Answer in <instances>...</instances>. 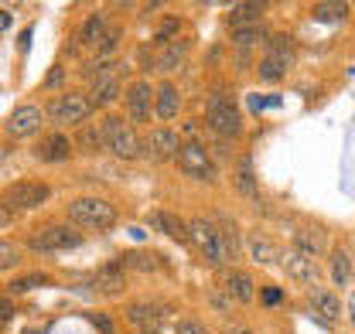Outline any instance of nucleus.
<instances>
[{
	"label": "nucleus",
	"instance_id": "nucleus-1",
	"mask_svg": "<svg viewBox=\"0 0 355 334\" xmlns=\"http://www.w3.org/2000/svg\"><path fill=\"white\" fill-rule=\"evenodd\" d=\"M188 239L198 246L202 259L209 266H225L236 259L239 252V239H236V225H216V222H205V218H195L188 225Z\"/></svg>",
	"mask_w": 355,
	"mask_h": 334
},
{
	"label": "nucleus",
	"instance_id": "nucleus-2",
	"mask_svg": "<svg viewBox=\"0 0 355 334\" xmlns=\"http://www.w3.org/2000/svg\"><path fill=\"white\" fill-rule=\"evenodd\" d=\"M99 130H103V143H106L120 161H133V157L140 154V140H137L133 126L123 123V116H106Z\"/></svg>",
	"mask_w": 355,
	"mask_h": 334
},
{
	"label": "nucleus",
	"instance_id": "nucleus-3",
	"mask_svg": "<svg viewBox=\"0 0 355 334\" xmlns=\"http://www.w3.org/2000/svg\"><path fill=\"white\" fill-rule=\"evenodd\" d=\"M69 218L83 229H110L116 222V209L103 198H76L69 205Z\"/></svg>",
	"mask_w": 355,
	"mask_h": 334
},
{
	"label": "nucleus",
	"instance_id": "nucleus-4",
	"mask_svg": "<svg viewBox=\"0 0 355 334\" xmlns=\"http://www.w3.org/2000/svg\"><path fill=\"white\" fill-rule=\"evenodd\" d=\"M89 113H92V103H89V96H83V92H62L48 106V120L55 126H79L89 120Z\"/></svg>",
	"mask_w": 355,
	"mask_h": 334
},
{
	"label": "nucleus",
	"instance_id": "nucleus-5",
	"mask_svg": "<svg viewBox=\"0 0 355 334\" xmlns=\"http://www.w3.org/2000/svg\"><path fill=\"white\" fill-rule=\"evenodd\" d=\"M178 167H181V174H188L195 181H216V164H212L209 150L195 140L178 147Z\"/></svg>",
	"mask_w": 355,
	"mask_h": 334
},
{
	"label": "nucleus",
	"instance_id": "nucleus-6",
	"mask_svg": "<svg viewBox=\"0 0 355 334\" xmlns=\"http://www.w3.org/2000/svg\"><path fill=\"white\" fill-rule=\"evenodd\" d=\"M7 209L14 211H31V209H42L44 202L51 198V188L42 184V181H17V184H10L7 188Z\"/></svg>",
	"mask_w": 355,
	"mask_h": 334
},
{
	"label": "nucleus",
	"instance_id": "nucleus-7",
	"mask_svg": "<svg viewBox=\"0 0 355 334\" xmlns=\"http://www.w3.org/2000/svg\"><path fill=\"white\" fill-rule=\"evenodd\" d=\"M28 246L35 252H62V249L83 246V236H79L76 229H69V225H48V229H42L38 236L28 239Z\"/></svg>",
	"mask_w": 355,
	"mask_h": 334
},
{
	"label": "nucleus",
	"instance_id": "nucleus-8",
	"mask_svg": "<svg viewBox=\"0 0 355 334\" xmlns=\"http://www.w3.org/2000/svg\"><path fill=\"white\" fill-rule=\"evenodd\" d=\"M209 126L219 133V137H236L243 130V120H239V109L232 106V99L225 96H212L209 99Z\"/></svg>",
	"mask_w": 355,
	"mask_h": 334
},
{
	"label": "nucleus",
	"instance_id": "nucleus-9",
	"mask_svg": "<svg viewBox=\"0 0 355 334\" xmlns=\"http://www.w3.org/2000/svg\"><path fill=\"white\" fill-rule=\"evenodd\" d=\"M280 266L287 270V276H291L294 283H304V287H314L318 276H321L318 263H314L311 256H304V252H297V249L280 252Z\"/></svg>",
	"mask_w": 355,
	"mask_h": 334
},
{
	"label": "nucleus",
	"instance_id": "nucleus-10",
	"mask_svg": "<svg viewBox=\"0 0 355 334\" xmlns=\"http://www.w3.org/2000/svg\"><path fill=\"white\" fill-rule=\"evenodd\" d=\"M140 147H144V154H147L150 161H171V157H178V147H181V140H178L175 130H168V126H157V130H150V137H147Z\"/></svg>",
	"mask_w": 355,
	"mask_h": 334
},
{
	"label": "nucleus",
	"instance_id": "nucleus-11",
	"mask_svg": "<svg viewBox=\"0 0 355 334\" xmlns=\"http://www.w3.org/2000/svg\"><path fill=\"white\" fill-rule=\"evenodd\" d=\"M287 65H291V44H284L277 38L273 48L260 58V79H263V82H280V79L287 76Z\"/></svg>",
	"mask_w": 355,
	"mask_h": 334
},
{
	"label": "nucleus",
	"instance_id": "nucleus-12",
	"mask_svg": "<svg viewBox=\"0 0 355 334\" xmlns=\"http://www.w3.org/2000/svg\"><path fill=\"white\" fill-rule=\"evenodd\" d=\"M150 82H133L127 89V113H130L133 123H150V113H154V103H150Z\"/></svg>",
	"mask_w": 355,
	"mask_h": 334
},
{
	"label": "nucleus",
	"instance_id": "nucleus-13",
	"mask_svg": "<svg viewBox=\"0 0 355 334\" xmlns=\"http://www.w3.org/2000/svg\"><path fill=\"white\" fill-rule=\"evenodd\" d=\"M44 123V113L38 106H17L14 113H10V120H7V133L10 137H31V133H38Z\"/></svg>",
	"mask_w": 355,
	"mask_h": 334
},
{
	"label": "nucleus",
	"instance_id": "nucleus-14",
	"mask_svg": "<svg viewBox=\"0 0 355 334\" xmlns=\"http://www.w3.org/2000/svg\"><path fill=\"white\" fill-rule=\"evenodd\" d=\"M123 259H113V263H106V266H99L96 270V290L106 293V297H120L123 293Z\"/></svg>",
	"mask_w": 355,
	"mask_h": 334
},
{
	"label": "nucleus",
	"instance_id": "nucleus-15",
	"mask_svg": "<svg viewBox=\"0 0 355 334\" xmlns=\"http://www.w3.org/2000/svg\"><path fill=\"white\" fill-rule=\"evenodd\" d=\"M222 290L229 300H236V304H250L253 300V276L250 273H239V270H232V273H225V280H222Z\"/></svg>",
	"mask_w": 355,
	"mask_h": 334
},
{
	"label": "nucleus",
	"instance_id": "nucleus-16",
	"mask_svg": "<svg viewBox=\"0 0 355 334\" xmlns=\"http://www.w3.org/2000/svg\"><path fill=\"white\" fill-rule=\"evenodd\" d=\"M311 307H314V314L324 321V324H335L338 317H342V304H338V297L328 290H311Z\"/></svg>",
	"mask_w": 355,
	"mask_h": 334
},
{
	"label": "nucleus",
	"instance_id": "nucleus-17",
	"mask_svg": "<svg viewBox=\"0 0 355 334\" xmlns=\"http://www.w3.org/2000/svg\"><path fill=\"white\" fill-rule=\"evenodd\" d=\"M116 99H120V72L103 76V79L92 82V96H89L92 109H96V106H110V103H116Z\"/></svg>",
	"mask_w": 355,
	"mask_h": 334
},
{
	"label": "nucleus",
	"instance_id": "nucleus-18",
	"mask_svg": "<svg viewBox=\"0 0 355 334\" xmlns=\"http://www.w3.org/2000/svg\"><path fill=\"white\" fill-rule=\"evenodd\" d=\"M127 317H130L137 328H144V334H157V324H161L164 310H161V307H154V304H130Z\"/></svg>",
	"mask_w": 355,
	"mask_h": 334
},
{
	"label": "nucleus",
	"instance_id": "nucleus-19",
	"mask_svg": "<svg viewBox=\"0 0 355 334\" xmlns=\"http://www.w3.org/2000/svg\"><path fill=\"white\" fill-rule=\"evenodd\" d=\"M69 154H72V143H69V137H62V133H51V137H44L42 147H38V157H42V161H48V164L69 161Z\"/></svg>",
	"mask_w": 355,
	"mask_h": 334
},
{
	"label": "nucleus",
	"instance_id": "nucleus-20",
	"mask_svg": "<svg viewBox=\"0 0 355 334\" xmlns=\"http://www.w3.org/2000/svg\"><path fill=\"white\" fill-rule=\"evenodd\" d=\"M178 109H181V96H178V89L171 82H164L157 89V103H154V113H157V120H175Z\"/></svg>",
	"mask_w": 355,
	"mask_h": 334
},
{
	"label": "nucleus",
	"instance_id": "nucleus-21",
	"mask_svg": "<svg viewBox=\"0 0 355 334\" xmlns=\"http://www.w3.org/2000/svg\"><path fill=\"white\" fill-rule=\"evenodd\" d=\"M147 222L157 225V229H164V232H168L171 239H178V243H188V225H184L181 218H175L171 211H150Z\"/></svg>",
	"mask_w": 355,
	"mask_h": 334
},
{
	"label": "nucleus",
	"instance_id": "nucleus-22",
	"mask_svg": "<svg viewBox=\"0 0 355 334\" xmlns=\"http://www.w3.org/2000/svg\"><path fill=\"white\" fill-rule=\"evenodd\" d=\"M260 17H263V3H257V0L236 3V7H232V14H229L232 28H253V24H260Z\"/></svg>",
	"mask_w": 355,
	"mask_h": 334
},
{
	"label": "nucleus",
	"instance_id": "nucleus-23",
	"mask_svg": "<svg viewBox=\"0 0 355 334\" xmlns=\"http://www.w3.org/2000/svg\"><path fill=\"white\" fill-rule=\"evenodd\" d=\"M232 181H236V188L246 195V198H257V174H253V157H239V164L232 170Z\"/></svg>",
	"mask_w": 355,
	"mask_h": 334
},
{
	"label": "nucleus",
	"instance_id": "nucleus-24",
	"mask_svg": "<svg viewBox=\"0 0 355 334\" xmlns=\"http://www.w3.org/2000/svg\"><path fill=\"white\" fill-rule=\"evenodd\" d=\"M294 249L314 259L318 252L324 249V236H321V229H297V236H294Z\"/></svg>",
	"mask_w": 355,
	"mask_h": 334
},
{
	"label": "nucleus",
	"instance_id": "nucleus-25",
	"mask_svg": "<svg viewBox=\"0 0 355 334\" xmlns=\"http://www.w3.org/2000/svg\"><path fill=\"white\" fill-rule=\"evenodd\" d=\"M103 35H106V17L103 14H89L83 31H79V42L86 44V48H96V44L103 42Z\"/></svg>",
	"mask_w": 355,
	"mask_h": 334
},
{
	"label": "nucleus",
	"instance_id": "nucleus-26",
	"mask_svg": "<svg viewBox=\"0 0 355 334\" xmlns=\"http://www.w3.org/2000/svg\"><path fill=\"white\" fill-rule=\"evenodd\" d=\"M345 14H349V3H335V0H328V3H314V21H328V24H335V21H345Z\"/></svg>",
	"mask_w": 355,
	"mask_h": 334
},
{
	"label": "nucleus",
	"instance_id": "nucleus-27",
	"mask_svg": "<svg viewBox=\"0 0 355 334\" xmlns=\"http://www.w3.org/2000/svg\"><path fill=\"white\" fill-rule=\"evenodd\" d=\"M184 48H188V42H171L164 51H161V58H157V72H175L178 62L184 58Z\"/></svg>",
	"mask_w": 355,
	"mask_h": 334
},
{
	"label": "nucleus",
	"instance_id": "nucleus-28",
	"mask_svg": "<svg viewBox=\"0 0 355 334\" xmlns=\"http://www.w3.org/2000/svg\"><path fill=\"white\" fill-rule=\"evenodd\" d=\"M331 276H335V283H349V276H352V259H349L345 249H335V256H331Z\"/></svg>",
	"mask_w": 355,
	"mask_h": 334
},
{
	"label": "nucleus",
	"instance_id": "nucleus-29",
	"mask_svg": "<svg viewBox=\"0 0 355 334\" xmlns=\"http://www.w3.org/2000/svg\"><path fill=\"white\" fill-rule=\"evenodd\" d=\"M250 256H253L257 263H273L277 249H273V243H270L266 236H250Z\"/></svg>",
	"mask_w": 355,
	"mask_h": 334
},
{
	"label": "nucleus",
	"instance_id": "nucleus-30",
	"mask_svg": "<svg viewBox=\"0 0 355 334\" xmlns=\"http://www.w3.org/2000/svg\"><path fill=\"white\" fill-rule=\"evenodd\" d=\"M123 263L133 266V270H140V273H150V270H157V266H161V259H157L154 252H127V256H123Z\"/></svg>",
	"mask_w": 355,
	"mask_h": 334
},
{
	"label": "nucleus",
	"instance_id": "nucleus-31",
	"mask_svg": "<svg viewBox=\"0 0 355 334\" xmlns=\"http://www.w3.org/2000/svg\"><path fill=\"white\" fill-rule=\"evenodd\" d=\"M48 283H51V276H44V273H28V276H21V280L10 283V293H24V290H35V287H48Z\"/></svg>",
	"mask_w": 355,
	"mask_h": 334
},
{
	"label": "nucleus",
	"instance_id": "nucleus-32",
	"mask_svg": "<svg viewBox=\"0 0 355 334\" xmlns=\"http://www.w3.org/2000/svg\"><path fill=\"white\" fill-rule=\"evenodd\" d=\"M17 263H21V249H17L14 243H3V239H0V273L14 270Z\"/></svg>",
	"mask_w": 355,
	"mask_h": 334
},
{
	"label": "nucleus",
	"instance_id": "nucleus-33",
	"mask_svg": "<svg viewBox=\"0 0 355 334\" xmlns=\"http://www.w3.org/2000/svg\"><path fill=\"white\" fill-rule=\"evenodd\" d=\"M257 38H260V24H253V28H232V44L236 48H250Z\"/></svg>",
	"mask_w": 355,
	"mask_h": 334
},
{
	"label": "nucleus",
	"instance_id": "nucleus-34",
	"mask_svg": "<svg viewBox=\"0 0 355 334\" xmlns=\"http://www.w3.org/2000/svg\"><path fill=\"white\" fill-rule=\"evenodd\" d=\"M178 31H181V21H178V17H168V21L157 28V38H154V42L157 44H171L178 38Z\"/></svg>",
	"mask_w": 355,
	"mask_h": 334
},
{
	"label": "nucleus",
	"instance_id": "nucleus-35",
	"mask_svg": "<svg viewBox=\"0 0 355 334\" xmlns=\"http://www.w3.org/2000/svg\"><path fill=\"white\" fill-rule=\"evenodd\" d=\"M79 143H83L86 150H99V147H106V143H103V130H99V126H86V130H83V137H79Z\"/></svg>",
	"mask_w": 355,
	"mask_h": 334
},
{
	"label": "nucleus",
	"instance_id": "nucleus-36",
	"mask_svg": "<svg viewBox=\"0 0 355 334\" xmlns=\"http://www.w3.org/2000/svg\"><path fill=\"white\" fill-rule=\"evenodd\" d=\"M116 44H120V31H106V35H103V42L96 44L92 51H96V58H103V55H113V51H116Z\"/></svg>",
	"mask_w": 355,
	"mask_h": 334
},
{
	"label": "nucleus",
	"instance_id": "nucleus-37",
	"mask_svg": "<svg viewBox=\"0 0 355 334\" xmlns=\"http://www.w3.org/2000/svg\"><path fill=\"white\" fill-rule=\"evenodd\" d=\"M175 334H212L202 321H195V317H184V321H178V328Z\"/></svg>",
	"mask_w": 355,
	"mask_h": 334
},
{
	"label": "nucleus",
	"instance_id": "nucleus-38",
	"mask_svg": "<svg viewBox=\"0 0 355 334\" xmlns=\"http://www.w3.org/2000/svg\"><path fill=\"white\" fill-rule=\"evenodd\" d=\"M10 317H14V304H10L7 297H0V324L10 321Z\"/></svg>",
	"mask_w": 355,
	"mask_h": 334
},
{
	"label": "nucleus",
	"instance_id": "nucleus-39",
	"mask_svg": "<svg viewBox=\"0 0 355 334\" xmlns=\"http://www.w3.org/2000/svg\"><path fill=\"white\" fill-rule=\"evenodd\" d=\"M10 222H14V211H10L7 205H3V202H0V229H7Z\"/></svg>",
	"mask_w": 355,
	"mask_h": 334
},
{
	"label": "nucleus",
	"instance_id": "nucleus-40",
	"mask_svg": "<svg viewBox=\"0 0 355 334\" xmlns=\"http://www.w3.org/2000/svg\"><path fill=\"white\" fill-rule=\"evenodd\" d=\"M280 297H284V293L277 290V287H266V290H263V300H266V304H280Z\"/></svg>",
	"mask_w": 355,
	"mask_h": 334
},
{
	"label": "nucleus",
	"instance_id": "nucleus-41",
	"mask_svg": "<svg viewBox=\"0 0 355 334\" xmlns=\"http://www.w3.org/2000/svg\"><path fill=\"white\" fill-rule=\"evenodd\" d=\"M62 82V69H55V72H51V76H48V85H51V89H55V85Z\"/></svg>",
	"mask_w": 355,
	"mask_h": 334
},
{
	"label": "nucleus",
	"instance_id": "nucleus-42",
	"mask_svg": "<svg viewBox=\"0 0 355 334\" xmlns=\"http://www.w3.org/2000/svg\"><path fill=\"white\" fill-rule=\"evenodd\" d=\"M92 321H96V324H99V328H103V331H113V324H110V321H106V317H92Z\"/></svg>",
	"mask_w": 355,
	"mask_h": 334
},
{
	"label": "nucleus",
	"instance_id": "nucleus-43",
	"mask_svg": "<svg viewBox=\"0 0 355 334\" xmlns=\"http://www.w3.org/2000/svg\"><path fill=\"white\" fill-rule=\"evenodd\" d=\"M349 314H352V321H355V293L349 297Z\"/></svg>",
	"mask_w": 355,
	"mask_h": 334
},
{
	"label": "nucleus",
	"instance_id": "nucleus-44",
	"mask_svg": "<svg viewBox=\"0 0 355 334\" xmlns=\"http://www.w3.org/2000/svg\"><path fill=\"white\" fill-rule=\"evenodd\" d=\"M229 334H253V331H246V328H229Z\"/></svg>",
	"mask_w": 355,
	"mask_h": 334
}]
</instances>
